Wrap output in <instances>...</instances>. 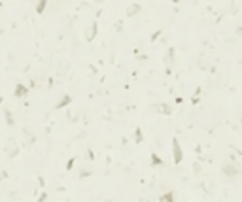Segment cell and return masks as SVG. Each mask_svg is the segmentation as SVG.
I'll use <instances>...</instances> for the list:
<instances>
[{
    "mask_svg": "<svg viewBox=\"0 0 242 202\" xmlns=\"http://www.w3.org/2000/svg\"><path fill=\"white\" fill-rule=\"evenodd\" d=\"M172 159H174V164L182 163V149H180V142L176 138H172Z\"/></svg>",
    "mask_w": 242,
    "mask_h": 202,
    "instance_id": "cell-1",
    "label": "cell"
},
{
    "mask_svg": "<svg viewBox=\"0 0 242 202\" xmlns=\"http://www.w3.org/2000/svg\"><path fill=\"white\" fill-rule=\"evenodd\" d=\"M174 57H176V51H174V47H170L167 53H165V64L167 66H172V62H174Z\"/></svg>",
    "mask_w": 242,
    "mask_h": 202,
    "instance_id": "cell-2",
    "label": "cell"
},
{
    "mask_svg": "<svg viewBox=\"0 0 242 202\" xmlns=\"http://www.w3.org/2000/svg\"><path fill=\"white\" fill-rule=\"evenodd\" d=\"M221 172L225 174V176H236V174H238V168H236L235 164H225V166L221 168Z\"/></svg>",
    "mask_w": 242,
    "mask_h": 202,
    "instance_id": "cell-3",
    "label": "cell"
},
{
    "mask_svg": "<svg viewBox=\"0 0 242 202\" xmlns=\"http://www.w3.org/2000/svg\"><path fill=\"white\" fill-rule=\"evenodd\" d=\"M140 10H142V6H140V4H131V6L127 8V15H129V17H132L134 13H138Z\"/></svg>",
    "mask_w": 242,
    "mask_h": 202,
    "instance_id": "cell-4",
    "label": "cell"
},
{
    "mask_svg": "<svg viewBox=\"0 0 242 202\" xmlns=\"http://www.w3.org/2000/svg\"><path fill=\"white\" fill-rule=\"evenodd\" d=\"M26 93H29V91H26V87H25V85H17V87H15V96L17 98H23V96H26Z\"/></svg>",
    "mask_w": 242,
    "mask_h": 202,
    "instance_id": "cell-5",
    "label": "cell"
},
{
    "mask_svg": "<svg viewBox=\"0 0 242 202\" xmlns=\"http://www.w3.org/2000/svg\"><path fill=\"white\" fill-rule=\"evenodd\" d=\"M97 29H98V23L97 21H93V25H91V30H89V34H87V40L91 42L93 38H95V34H97Z\"/></svg>",
    "mask_w": 242,
    "mask_h": 202,
    "instance_id": "cell-6",
    "label": "cell"
},
{
    "mask_svg": "<svg viewBox=\"0 0 242 202\" xmlns=\"http://www.w3.org/2000/svg\"><path fill=\"white\" fill-rule=\"evenodd\" d=\"M66 104H70V96H68V95H64V96H62L61 100H59V104H57L55 108H57V110H61V108H64Z\"/></svg>",
    "mask_w": 242,
    "mask_h": 202,
    "instance_id": "cell-7",
    "label": "cell"
},
{
    "mask_svg": "<svg viewBox=\"0 0 242 202\" xmlns=\"http://www.w3.org/2000/svg\"><path fill=\"white\" fill-rule=\"evenodd\" d=\"M157 110L161 111V113H165V115H170V113H172V110H170V106H168V104H161Z\"/></svg>",
    "mask_w": 242,
    "mask_h": 202,
    "instance_id": "cell-8",
    "label": "cell"
},
{
    "mask_svg": "<svg viewBox=\"0 0 242 202\" xmlns=\"http://www.w3.org/2000/svg\"><path fill=\"white\" fill-rule=\"evenodd\" d=\"M142 140H144V136H142V128H136V131H134V142L140 143Z\"/></svg>",
    "mask_w": 242,
    "mask_h": 202,
    "instance_id": "cell-9",
    "label": "cell"
},
{
    "mask_svg": "<svg viewBox=\"0 0 242 202\" xmlns=\"http://www.w3.org/2000/svg\"><path fill=\"white\" fill-rule=\"evenodd\" d=\"M46 4H47V0H40V4L36 6V11H38V13H42L44 10H46Z\"/></svg>",
    "mask_w": 242,
    "mask_h": 202,
    "instance_id": "cell-10",
    "label": "cell"
},
{
    "mask_svg": "<svg viewBox=\"0 0 242 202\" xmlns=\"http://www.w3.org/2000/svg\"><path fill=\"white\" fill-rule=\"evenodd\" d=\"M163 163V161H161V157H157V155H151V164H153V166H157V164H161Z\"/></svg>",
    "mask_w": 242,
    "mask_h": 202,
    "instance_id": "cell-11",
    "label": "cell"
},
{
    "mask_svg": "<svg viewBox=\"0 0 242 202\" xmlns=\"http://www.w3.org/2000/svg\"><path fill=\"white\" fill-rule=\"evenodd\" d=\"M163 202H170V200H174V195L172 193H167V195H163V198H161Z\"/></svg>",
    "mask_w": 242,
    "mask_h": 202,
    "instance_id": "cell-12",
    "label": "cell"
},
{
    "mask_svg": "<svg viewBox=\"0 0 242 202\" xmlns=\"http://www.w3.org/2000/svg\"><path fill=\"white\" fill-rule=\"evenodd\" d=\"M0 104H2V96H0Z\"/></svg>",
    "mask_w": 242,
    "mask_h": 202,
    "instance_id": "cell-13",
    "label": "cell"
},
{
    "mask_svg": "<svg viewBox=\"0 0 242 202\" xmlns=\"http://www.w3.org/2000/svg\"><path fill=\"white\" fill-rule=\"evenodd\" d=\"M176 2H178V0H176Z\"/></svg>",
    "mask_w": 242,
    "mask_h": 202,
    "instance_id": "cell-14",
    "label": "cell"
}]
</instances>
